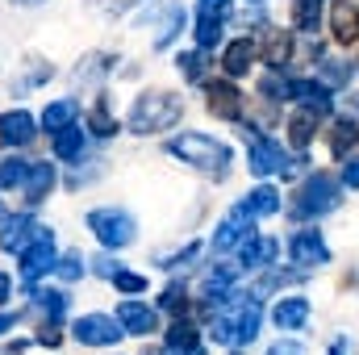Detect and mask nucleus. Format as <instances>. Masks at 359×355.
Returning a JSON list of instances; mask_svg holds the SVG:
<instances>
[{
	"instance_id": "nucleus-1",
	"label": "nucleus",
	"mask_w": 359,
	"mask_h": 355,
	"mask_svg": "<svg viewBox=\"0 0 359 355\" xmlns=\"http://www.w3.org/2000/svg\"><path fill=\"white\" fill-rule=\"evenodd\" d=\"M217 305H226V309L213 318V343L238 347V343H251L259 335V301H247L238 293H226Z\"/></svg>"
},
{
	"instance_id": "nucleus-2",
	"label": "nucleus",
	"mask_w": 359,
	"mask_h": 355,
	"mask_svg": "<svg viewBox=\"0 0 359 355\" xmlns=\"http://www.w3.org/2000/svg\"><path fill=\"white\" fill-rule=\"evenodd\" d=\"M168 151L180 163H192L196 172H209L213 180H226V172H230V151L222 142L205 138V134H180V138L168 142Z\"/></svg>"
},
{
	"instance_id": "nucleus-3",
	"label": "nucleus",
	"mask_w": 359,
	"mask_h": 355,
	"mask_svg": "<svg viewBox=\"0 0 359 355\" xmlns=\"http://www.w3.org/2000/svg\"><path fill=\"white\" fill-rule=\"evenodd\" d=\"M180 113H184V105H180L176 96H168V92H147V96H138L134 109H130V130H134V134L172 130L180 121Z\"/></svg>"
},
{
	"instance_id": "nucleus-4",
	"label": "nucleus",
	"mask_w": 359,
	"mask_h": 355,
	"mask_svg": "<svg viewBox=\"0 0 359 355\" xmlns=\"http://www.w3.org/2000/svg\"><path fill=\"white\" fill-rule=\"evenodd\" d=\"M330 209H339V180L334 176H318L305 180L301 188H297V201H292V217H322V213H330Z\"/></svg>"
},
{
	"instance_id": "nucleus-5",
	"label": "nucleus",
	"mask_w": 359,
	"mask_h": 355,
	"mask_svg": "<svg viewBox=\"0 0 359 355\" xmlns=\"http://www.w3.org/2000/svg\"><path fill=\"white\" fill-rule=\"evenodd\" d=\"M88 230L104 243V247L117 251V247H130V243H134V230H138V226H134V217H130L126 209H92Z\"/></svg>"
},
{
	"instance_id": "nucleus-6",
	"label": "nucleus",
	"mask_w": 359,
	"mask_h": 355,
	"mask_svg": "<svg viewBox=\"0 0 359 355\" xmlns=\"http://www.w3.org/2000/svg\"><path fill=\"white\" fill-rule=\"evenodd\" d=\"M255 213L247 209V205H238V209H230L226 217H222V226H217V234H213V251H234V247H243L247 239H255Z\"/></svg>"
},
{
	"instance_id": "nucleus-7",
	"label": "nucleus",
	"mask_w": 359,
	"mask_h": 355,
	"mask_svg": "<svg viewBox=\"0 0 359 355\" xmlns=\"http://www.w3.org/2000/svg\"><path fill=\"white\" fill-rule=\"evenodd\" d=\"M230 17V0H201L196 4V46L209 51L222 42V25Z\"/></svg>"
},
{
	"instance_id": "nucleus-8",
	"label": "nucleus",
	"mask_w": 359,
	"mask_h": 355,
	"mask_svg": "<svg viewBox=\"0 0 359 355\" xmlns=\"http://www.w3.org/2000/svg\"><path fill=\"white\" fill-rule=\"evenodd\" d=\"M247 134V130H243ZM251 138V172L255 176H288V168H292V159L280 151V142H268V138H259V134H247Z\"/></svg>"
},
{
	"instance_id": "nucleus-9",
	"label": "nucleus",
	"mask_w": 359,
	"mask_h": 355,
	"mask_svg": "<svg viewBox=\"0 0 359 355\" xmlns=\"http://www.w3.org/2000/svg\"><path fill=\"white\" fill-rule=\"evenodd\" d=\"M42 272H55V234L42 226V234L21 251V276L25 280H38Z\"/></svg>"
},
{
	"instance_id": "nucleus-10",
	"label": "nucleus",
	"mask_w": 359,
	"mask_h": 355,
	"mask_svg": "<svg viewBox=\"0 0 359 355\" xmlns=\"http://www.w3.org/2000/svg\"><path fill=\"white\" fill-rule=\"evenodd\" d=\"M121 335H126L121 322H113V318H104V314H88V318L76 322V339H80L84 347H113Z\"/></svg>"
},
{
	"instance_id": "nucleus-11",
	"label": "nucleus",
	"mask_w": 359,
	"mask_h": 355,
	"mask_svg": "<svg viewBox=\"0 0 359 355\" xmlns=\"http://www.w3.org/2000/svg\"><path fill=\"white\" fill-rule=\"evenodd\" d=\"M205 105H209L213 117H226V121H238L243 117V96H238V88L230 80H213L205 88Z\"/></svg>"
},
{
	"instance_id": "nucleus-12",
	"label": "nucleus",
	"mask_w": 359,
	"mask_h": 355,
	"mask_svg": "<svg viewBox=\"0 0 359 355\" xmlns=\"http://www.w3.org/2000/svg\"><path fill=\"white\" fill-rule=\"evenodd\" d=\"M288 251H292V264H301V272L322 267L326 260H330V251H326V243H322V234H318V230H301V234H292Z\"/></svg>"
},
{
	"instance_id": "nucleus-13",
	"label": "nucleus",
	"mask_w": 359,
	"mask_h": 355,
	"mask_svg": "<svg viewBox=\"0 0 359 355\" xmlns=\"http://www.w3.org/2000/svg\"><path fill=\"white\" fill-rule=\"evenodd\" d=\"M38 234H42V226H38V222H34L29 213H21V217H13V222H4V234H0V247H4V251H17V255H21V251H25V247H29V243H34Z\"/></svg>"
},
{
	"instance_id": "nucleus-14",
	"label": "nucleus",
	"mask_w": 359,
	"mask_h": 355,
	"mask_svg": "<svg viewBox=\"0 0 359 355\" xmlns=\"http://www.w3.org/2000/svg\"><path fill=\"white\" fill-rule=\"evenodd\" d=\"M330 29H334V38H339L343 46L359 42V4L334 0V8H330Z\"/></svg>"
},
{
	"instance_id": "nucleus-15",
	"label": "nucleus",
	"mask_w": 359,
	"mask_h": 355,
	"mask_svg": "<svg viewBox=\"0 0 359 355\" xmlns=\"http://www.w3.org/2000/svg\"><path fill=\"white\" fill-rule=\"evenodd\" d=\"M151 21H155V46L163 51V46H172V38L184 29V8H180L176 0H163L159 4V17L151 13Z\"/></svg>"
},
{
	"instance_id": "nucleus-16",
	"label": "nucleus",
	"mask_w": 359,
	"mask_h": 355,
	"mask_svg": "<svg viewBox=\"0 0 359 355\" xmlns=\"http://www.w3.org/2000/svg\"><path fill=\"white\" fill-rule=\"evenodd\" d=\"M34 117L25 113V109H13V113H4V121H0V138L4 142H13V147H29L34 142Z\"/></svg>"
},
{
	"instance_id": "nucleus-17",
	"label": "nucleus",
	"mask_w": 359,
	"mask_h": 355,
	"mask_svg": "<svg viewBox=\"0 0 359 355\" xmlns=\"http://www.w3.org/2000/svg\"><path fill=\"white\" fill-rule=\"evenodd\" d=\"M271 322H276L280 330H301V326L309 322V301H305V297H284V301H276Z\"/></svg>"
},
{
	"instance_id": "nucleus-18",
	"label": "nucleus",
	"mask_w": 359,
	"mask_h": 355,
	"mask_svg": "<svg viewBox=\"0 0 359 355\" xmlns=\"http://www.w3.org/2000/svg\"><path fill=\"white\" fill-rule=\"evenodd\" d=\"M117 322H121L126 335H151V330H155V309H147V305H138V301H126V305L117 309Z\"/></svg>"
},
{
	"instance_id": "nucleus-19",
	"label": "nucleus",
	"mask_w": 359,
	"mask_h": 355,
	"mask_svg": "<svg viewBox=\"0 0 359 355\" xmlns=\"http://www.w3.org/2000/svg\"><path fill=\"white\" fill-rule=\"evenodd\" d=\"M163 355H205L201 339H196V326H192V322H176V326L168 330V347H163Z\"/></svg>"
},
{
	"instance_id": "nucleus-20",
	"label": "nucleus",
	"mask_w": 359,
	"mask_h": 355,
	"mask_svg": "<svg viewBox=\"0 0 359 355\" xmlns=\"http://www.w3.org/2000/svg\"><path fill=\"white\" fill-rule=\"evenodd\" d=\"M25 201L29 205H38V201H46V192L55 188V168L50 163H29V176H25Z\"/></svg>"
},
{
	"instance_id": "nucleus-21",
	"label": "nucleus",
	"mask_w": 359,
	"mask_h": 355,
	"mask_svg": "<svg viewBox=\"0 0 359 355\" xmlns=\"http://www.w3.org/2000/svg\"><path fill=\"white\" fill-rule=\"evenodd\" d=\"M292 96H297V100H305V109H309V113H318V117L330 109V88H326V84H318V80H292Z\"/></svg>"
},
{
	"instance_id": "nucleus-22",
	"label": "nucleus",
	"mask_w": 359,
	"mask_h": 355,
	"mask_svg": "<svg viewBox=\"0 0 359 355\" xmlns=\"http://www.w3.org/2000/svg\"><path fill=\"white\" fill-rule=\"evenodd\" d=\"M251 63H255V46H251L247 38L230 42V46H226V55H222L226 76H247V67H251Z\"/></svg>"
},
{
	"instance_id": "nucleus-23",
	"label": "nucleus",
	"mask_w": 359,
	"mask_h": 355,
	"mask_svg": "<svg viewBox=\"0 0 359 355\" xmlns=\"http://www.w3.org/2000/svg\"><path fill=\"white\" fill-rule=\"evenodd\" d=\"M288 59H292V38H288V34H280V29H268V38H264V63L284 67Z\"/></svg>"
},
{
	"instance_id": "nucleus-24",
	"label": "nucleus",
	"mask_w": 359,
	"mask_h": 355,
	"mask_svg": "<svg viewBox=\"0 0 359 355\" xmlns=\"http://www.w3.org/2000/svg\"><path fill=\"white\" fill-rule=\"evenodd\" d=\"M276 239H247L243 243V264L247 267H264V264H271L276 260Z\"/></svg>"
},
{
	"instance_id": "nucleus-25",
	"label": "nucleus",
	"mask_w": 359,
	"mask_h": 355,
	"mask_svg": "<svg viewBox=\"0 0 359 355\" xmlns=\"http://www.w3.org/2000/svg\"><path fill=\"white\" fill-rule=\"evenodd\" d=\"M80 109H76V100H55V105H46V113H42V126L50 130V134H59L63 126H72V117H76Z\"/></svg>"
},
{
	"instance_id": "nucleus-26",
	"label": "nucleus",
	"mask_w": 359,
	"mask_h": 355,
	"mask_svg": "<svg viewBox=\"0 0 359 355\" xmlns=\"http://www.w3.org/2000/svg\"><path fill=\"white\" fill-rule=\"evenodd\" d=\"M84 151V130L80 126H63L59 134H55V155L59 159H76Z\"/></svg>"
},
{
	"instance_id": "nucleus-27",
	"label": "nucleus",
	"mask_w": 359,
	"mask_h": 355,
	"mask_svg": "<svg viewBox=\"0 0 359 355\" xmlns=\"http://www.w3.org/2000/svg\"><path fill=\"white\" fill-rule=\"evenodd\" d=\"M292 21H297V29L313 34L322 21V0H292Z\"/></svg>"
},
{
	"instance_id": "nucleus-28",
	"label": "nucleus",
	"mask_w": 359,
	"mask_h": 355,
	"mask_svg": "<svg viewBox=\"0 0 359 355\" xmlns=\"http://www.w3.org/2000/svg\"><path fill=\"white\" fill-rule=\"evenodd\" d=\"M313 121H318V113H309V109H305V113H297V117L288 121V138H292V147H297V151H305V147H309V138H313Z\"/></svg>"
},
{
	"instance_id": "nucleus-29",
	"label": "nucleus",
	"mask_w": 359,
	"mask_h": 355,
	"mask_svg": "<svg viewBox=\"0 0 359 355\" xmlns=\"http://www.w3.org/2000/svg\"><path fill=\"white\" fill-rule=\"evenodd\" d=\"M247 209H251L255 217H268V213H276V209H280V192H276V188H268V184H259V188L247 196Z\"/></svg>"
},
{
	"instance_id": "nucleus-30",
	"label": "nucleus",
	"mask_w": 359,
	"mask_h": 355,
	"mask_svg": "<svg viewBox=\"0 0 359 355\" xmlns=\"http://www.w3.org/2000/svg\"><path fill=\"white\" fill-rule=\"evenodd\" d=\"M88 130L96 134V138H113V134H117V121H113V113H109V105H104V100L88 113Z\"/></svg>"
},
{
	"instance_id": "nucleus-31",
	"label": "nucleus",
	"mask_w": 359,
	"mask_h": 355,
	"mask_svg": "<svg viewBox=\"0 0 359 355\" xmlns=\"http://www.w3.org/2000/svg\"><path fill=\"white\" fill-rule=\"evenodd\" d=\"M355 138H359V126L351 121V117H343V121L334 126V134H330V147H334V155H343L347 147H355Z\"/></svg>"
},
{
	"instance_id": "nucleus-32",
	"label": "nucleus",
	"mask_w": 359,
	"mask_h": 355,
	"mask_svg": "<svg viewBox=\"0 0 359 355\" xmlns=\"http://www.w3.org/2000/svg\"><path fill=\"white\" fill-rule=\"evenodd\" d=\"M25 176H29V163L25 159H4V168H0V184L4 188H21Z\"/></svg>"
},
{
	"instance_id": "nucleus-33",
	"label": "nucleus",
	"mask_w": 359,
	"mask_h": 355,
	"mask_svg": "<svg viewBox=\"0 0 359 355\" xmlns=\"http://www.w3.org/2000/svg\"><path fill=\"white\" fill-rule=\"evenodd\" d=\"M351 67L347 63H322V84H330V88H343V84H351Z\"/></svg>"
},
{
	"instance_id": "nucleus-34",
	"label": "nucleus",
	"mask_w": 359,
	"mask_h": 355,
	"mask_svg": "<svg viewBox=\"0 0 359 355\" xmlns=\"http://www.w3.org/2000/svg\"><path fill=\"white\" fill-rule=\"evenodd\" d=\"M38 309H42L50 322H59L63 309H67V297H63V293H38Z\"/></svg>"
},
{
	"instance_id": "nucleus-35",
	"label": "nucleus",
	"mask_w": 359,
	"mask_h": 355,
	"mask_svg": "<svg viewBox=\"0 0 359 355\" xmlns=\"http://www.w3.org/2000/svg\"><path fill=\"white\" fill-rule=\"evenodd\" d=\"M104 72H109V59H104V55H88V59H84V67H76V80H80V84H88V80H100Z\"/></svg>"
},
{
	"instance_id": "nucleus-36",
	"label": "nucleus",
	"mask_w": 359,
	"mask_h": 355,
	"mask_svg": "<svg viewBox=\"0 0 359 355\" xmlns=\"http://www.w3.org/2000/svg\"><path fill=\"white\" fill-rule=\"evenodd\" d=\"M264 96H268V100H292V80L268 76V80H264Z\"/></svg>"
},
{
	"instance_id": "nucleus-37",
	"label": "nucleus",
	"mask_w": 359,
	"mask_h": 355,
	"mask_svg": "<svg viewBox=\"0 0 359 355\" xmlns=\"http://www.w3.org/2000/svg\"><path fill=\"white\" fill-rule=\"evenodd\" d=\"M176 63H180V72H184L188 80H201V76H205V55H201V51H192V55H180Z\"/></svg>"
},
{
	"instance_id": "nucleus-38",
	"label": "nucleus",
	"mask_w": 359,
	"mask_h": 355,
	"mask_svg": "<svg viewBox=\"0 0 359 355\" xmlns=\"http://www.w3.org/2000/svg\"><path fill=\"white\" fill-rule=\"evenodd\" d=\"M55 272H59L63 280H80V276H84V260H80V255H63V260L55 264Z\"/></svg>"
},
{
	"instance_id": "nucleus-39",
	"label": "nucleus",
	"mask_w": 359,
	"mask_h": 355,
	"mask_svg": "<svg viewBox=\"0 0 359 355\" xmlns=\"http://www.w3.org/2000/svg\"><path fill=\"white\" fill-rule=\"evenodd\" d=\"M163 309H168V314H184V309H188V293H184L180 284H172V288L163 293Z\"/></svg>"
},
{
	"instance_id": "nucleus-40",
	"label": "nucleus",
	"mask_w": 359,
	"mask_h": 355,
	"mask_svg": "<svg viewBox=\"0 0 359 355\" xmlns=\"http://www.w3.org/2000/svg\"><path fill=\"white\" fill-rule=\"evenodd\" d=\"M292 280H301V272H268V276L259 280V288H255V293H268V288H280V284H292Z\"/></svg>"
},
{
	"instance_id": "nucleus-41",
	"label": "nucleus",
	"mask_w": 359,
	"mask_h": 355,
	"mask_svg": "<svg viewBox=\"0 0 359 355\" xmlns=\"http://www.w3.org/2000/svg\"><path fill=\"white\" fill-rule=\"evenodd\" d=\"M113 284H117L121 293H142V288H147V276H134V272H117V276H113Z\"/></svg>"
},
{
	"instance_id": "nucleus-42",
	"label": "nucleus",
	"mask_w": 359,
	"mask_h": 355,
	"mask_svg": "<svg viewBox=\"0 0 359 355\" xmlns=\"http://www.w3.org/2000/svg\"><path fill=\"white\" fill-rule=\"evenodd\" d=\"M196 255H201V243H188L184 251H176V255H163L159 264H163V267H180V264H188V260H196Z\"/></svg>"
},
{
	"instance_id": "nucleus-43",
	"label": "nucleus",
	"mask_w": 359,
	"mask_h": 355,
	"mask_svg": "<svg viewBox=\"0 0 359 355\" xmlns=\"http://www.w3.org/2000/svg\"><path fill=\"white\" fill-rule=\"evenodd\" d=\"M96 272H100V276H104V280H113V276H117V272H121V264H117V260H109V255H104V260H96Z\"/></svg>"
},
{
	"instance_id": "nucleus-44",
	"label": "nucleus",
	"mask_w": 359,
	"mask_h": 355,
	"mask_svg": "<svg viewBox=\"0 0 359 355\" xmlns=\"http://www.w3.org/2000/svg\"><path fill=\"white\" fill-rule=\"evenodd\" d=\"M268 355H305V347H301V343H276Z\"/></svg>"
},
{
	"instance_id": "nucleus-45",
	"label": "nucleus",
	"mask_w": 359,
	"mask_h": 355,
	"mask_svg": "<svg viewBox=\"0 0 359 355\" xmlns=\"http://www.w3.org/2000/svg\"><path fill=\"white\" fill-rule=\"evenodd\" d=\"M343 180H347L351 188H359V159H347V168H343Z\"/></svg>"
},
{
	"instance_id": "nucleus-46",
	"label": "nucleus",
	"mask_w": 359,
	"mask_h": 355,
	"mask_svg": "<svg viewBox=\"0 0 359 355\" xmlns=\"http://www.w3.org/2000/svg\"><path fill=\"white\" fill-rule=\"evenodd\" d=\"M38 343H46V347H59V330H46V326H42V335H38Z\"/></svg>"
},
{
	"instance_id": "nucleus-47",
	"label": "nucleus",
	"mask_w": 359,
	"mask_h": 355,
	"mask_svg": "<svg viewBox=\"0 0 359 355\" xmlns=\"http://www.w3.org/2000/svg\"><path fill=\"white\" fill-rule=\"evenodd\" d=\"M8 288H13V284H8V276H4V272H0V305H4V301H8Z\"/></svg>"
},
{
	"instance_id": "nucleus-48",
	"label": "nucleus",
	"mask_w": 359,
	"mask_h": 355,
	"mask_svg": "<svg viewBox=\"0 0 359 355\" xmlns=\"http://www.w3.org/2000/svg\"><path fill=\"white\" fill-rule=\"evenodd\" d=\"M4 330H13V314H0V335Z\"/></svg>"
},
{
	"instance_id": "nucleus-49",
	"label": "nucleus",
	"mask_w": 359,
	"mask_h": 355,
	"mask_svg": "<svg viewBox=\"0 0 359 355\" xmlns=\"http://www.w3.org/2000/svg\"><path fill=\"white\" fill-rule=\"evenodd\" d=\"M142 355H163L159 347H142Z\"/></svg>"
},
{
	"instance_id": "nucleus-50",
	"label": "nucleus",
	"mask_w": 359,
	"mask_h": 355,
	"mask_svg": "<svg viewBox=\"0 0 359 355\" xmlns=\"http://www.w3.org/2000/svg\"><path fill=\"white\" fill-rule=\"evenodd\" d=\"M21 4H38V0H21Z\"/></svg>"
},
{
	"instance_id": "nucleus-51",
	"label": "nucleus",
	"mask_w": 359,
	"mask_h": 355,
	"mask_svg": "<svg viewBox=\"0 0 359 355\" xmlns=\"http://www.w3.org/2000/svg\"><path fill=\"white\" fill-rule=\"evenodd\" d=\"M0 222H4V205H0Z\"/></svg>"
},
{
	"instance_id": "nucleus-52",
	"label": "nucleus",
	"mask_w": 359,
	"mask_h": 355,
	"mask_svg": "<svg viewBox=\"0 0 359 355\" xmlns=\"http://www.w3.org/2000/svg\"><path fill=\"white\" fill-rule=\"evenodd\" d=\"M0 142H4V138H0Z\"/></svg>"
},
{
	"instance_id": "nucleus-53",
	"label": "nucleus",
	"mask_w": 359,
	"mask_h": 355,
	"mask_svg": "<svg viewBox=\"0 0 359 355\" xmlns=\"http://www.w3.org/2000/svg\"><path fill=\"white\" fill-rule=\"evenodd\" d=\"M334 355H339V351H334Z\"/></svg>"
}]
</instances>
